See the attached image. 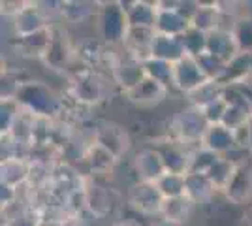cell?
Here are the masks:
<instances>
[{"label":"cell","mask_w":252,"mask_h":226,"mask_svg":"<svg viewBox=\"0 0 252 226\" xmlns=\"http://www.w3.org/2000/svg\"><path fill=\"white\" fill-rule=\"evenodd\" d=\"M15 100L21 104V108L31 111L36 117L53 119L63 111L61 98L47 85H43L42 81H23Z\"/></svg>","instance_id":"cell-1"},{"label":"cell","mask_w":252,"mask_h":226,"mask_svg":"<svg viewBox=\"0 0 252 226\" xmlns=\"http://www.w3.org/2000/svg\"><path fill=\"white\" fill-rule=\"evenodd\" d=\"M207 129H209V123L203 117L201 108L190 106V104L185 109H181L179 113H175V117L171 119L173 140L181 141V143L189 145L192 149L201 143Z\"/></svg>","instance_id":"cell-2"},{"label":"cell","mask_w":252,"mask_h":226,"mask_svg":"<svg viewBox=\"0 0 252 226\" xmlns=\"http://www.w3.org/2000/svg\"><path fill=\"white\" fill-rule=\"evenodd\" d=\"M96 17L98 34L107 45H125L126 34L130 31L128 17L121 2H105Z\"/></svg>","instance_id":"cell-3"},{"label":"cell","mask_w":252,"mask_h":226,"mask_svg":"<svg viewBox=\"0 0 252 226\" xmlns=\"http://www.w3.org/2000/svg\"><path fill=\"white\" fill-rule=\"evenodd\" d=\"M126 204L130 209H134L137 215L160 217L164 204H166V198L160 193L157 183L136 181L126 193Z\"/></svg>","instance_id":"cell-4"},{"label":"cell","mask_w":252,"mask_h":226,"mask_svg":"<svg viewBox=\"0 0 252 226\" xmlns=\"http://www.w3.org/2000/svg\"><path fill=\"white\" fill-rule=\"evenodd\" d=\"M70 89H72V95H74L75 100L79 104H85V106H94L98 102H102L105 95L104 81L91 68L75 72L74 77H72V87Z\"/></svg>","instance_id":"cell-5"},{"label":"cell","mask_w":252,"mask_h":226,"mask_svg":"<svg viewBox=\"0 0 252 226\" xmlns=\"http://www.w3.org/2000/svg\"><path fill=\"white\" fill-rule=\"evenodd\" d=\"M207 81H211L205 75V72L201 70L198 59L194 57H185L175 65V74H173V87L183 95H192L194 91H198L200 87H203Z\"/></svg>","instance_id":"cell-6"},{"label":"cell","mask_w":252,"mask_h":226,"mask_svg":"<svg viewBox=\"0 0 252 226\" xmlns=\"http://www.w3.org/2000/svg\"><path fill=\"white\" fill-rule=\"evenodd\" d=\"M190 29H192L190 19H187L177 10V0H171V2L158 0V15H157V27H155V31L158 34L181 38Z\"/></svg>","instance_id":"cell-7"},{"label":"cell","mask_w":252,"mask_h":226,"mask_svg":"<svg viewBox=\"0 0 252 226\" xmlns=\"http://www.w3.org/2000/svg\"><path fill=\"white\" fill-rule=\"evenodd\" d=\"M224 95L228 98V111L222 125H226L231 130L247 125L249 119L252 117V98L237 85H228Z\"/></svg>","instance_id":"cell-8"},{"label":"cell","mask_w":252,"mask_h":226,"mask_svg":"<svg viewBox=\"0 0 252 226\" xmlns=\"http://www.w3.org/2000/svg\"><path fill=\"white\" fill-rule=\"evenodd\" d=\"M134 170H136L137 181H145V183H158L168 173L162 155L158 153L155 145L137 151L134 157Z\"/></svg>","instance_id":"cell-9"},{"label":"cell","mask_w":252,"mask_h":226,"mask_svg":"<svg viewBox=\"0 0 252 226\" xmlns=\"http://www.w3.org/2000/svg\"><path fill=\"white\" fill-rule=\"evenodd\" d=\"M113 193L100 185L93 177L85 181V211H89L94 219H105L113 211Z\"/></svg>","instance_id":"cell-10"},{"label":"cell","mask_w":252,"mask_h":226,"mask_svg":"<svg viewBox=\"0 0 252 226\" xmlns=\"http://www.w3.org/2000/svg\"><path fill=\"white\" fill-rule=\"evenodd\" d=\"M11 25H13V31H15V36L23 40V38H29L32 34H38L45 31L49 25H47V17L43 15V11L40 10L38 2H25L23 10L11 19Z\"/></svg>","instance_id":"cell-11"},{"label":"cell","mask_w":252,"mask_h":226,"mask_svg":"<svg viewBox=\"0 0 252 226\" xmlns=\"http://www.w3.org/2000/svg\"><path fill=\"white\" fill-rule=\"evenodd\" d=\"M158 153L162 155V161L166 164L169 173H181L187 175L190 170V159H192V147L181 143V141L169 138L160 145H155ZM196 149V147H194Z\"/></svg>","instance_id":"cell-12"},{"label":"cell","mask_w":252,"mask_h":226,"mask_svg":"<svg viewBox=\"0 0 252 226\" xmlns=\"http://www.w3.org/2000/svg\"><path fill=\"white\" fill-rule=\"evenodd\" d=\"M94 143L105 147L109 153H113L117 159H121L130 149V134L125 127L109 121V123H102L96 129Z\"/></svg>","instance_id":"cell-13"},{"label":"cell","mask_w":252,"mask_h":226,"mask_svg":"<svg viewBox=\"0 0 252 226\" xmlns=\"http://www.w3.org/2000/svg\"><path fill=\"white\" fill-rule=\"evenodd\" d=\"M224 198L233 205H247L252 202V164L239 162L233 179L224 191Z\"/></svg>","instance_id":"cell-14"},{"label":"cell","mask_w":252,"mask_h":226,"mask_svg":"<svg viewBox=\"0 0 252 226\" xmlns=\"http://www.w3.org/2000/svg\"><path fill=\"white\" fill-rule=\"evenodd\" d=\"M207 53L222 61L224 65H230L241 55L231 29H217L207 34Z\"/></svg>","instance_id":"cell-15"},{"label":"cell","mask_w":252,"mask_h":226,"mask_svg":"<svg viewBox=\"0 0 252 226\" xmlns=\"http://www.w3.org/2000/svg\"><path fill=\"white\" fill-rule=\"evenodd\" d=\"M111 68H113V79H115V83L125 93H130L132 89H136L147 77L145 70H143V63L132 59V57H128V55L123 57V59H119Z\"/></svg>","instance_id":"cell-16"},{"label":"cell","mask_w":252,"mask_h":226,"mask_svg":"<svg viewBox=\"0 0 252 226\" xmlns=\"http://www.w3.org/2000/svg\"><path fill=\"white\" fill-rule=\"evenodd\" d=\"M200 145L203 149L219 155V157H230L233 151H237L233 130L228 129L222 123L220 125H209V129L205 132Z\"/></svg>","instance_id":"cell-17"},{"label":"cell","mask_w":252,"mask_h":226,"mask_svg":"<svg viewBox=\"0 0 252 226\" xmlns=\"http://www.w3.org/2000/svg\"><path fill=\"white\" fill-rule=\"evenodd\" d=\"M128 17V25L134 29H153L157 27L158 2L147 0H132V2H121Z\"/></svg>","instance_id":"cell-18"},{"label":"cell","mask_w":252,"mask_h":226,"mask_svg":"<svg viewBox=\"0 0 252 226\" xmlns=\"http://www.w3.org/2000/svg\"><path fill=\"white\" fill-rule=\"evenodd\" d=\"M31 179V161L13 157V159H4L0 164V185H8L11 189L21 191L23 187L29 185Z\"/></svg>","instance_id":"cell-19"},{"label":"cell","mask_w":252,"mask_h":226,"mask_svg":"<svg viewBox=\"0 0 252 226\" xmlns=\"http://www.w3.org/2000/svg\"><path fill=\"white\" fill-rule=\"evenodd\" d=\"M6 223L4 226H43L45 223V209L38 205L27 204L19 200L10 209H4Z\"/></svg>","instance_id":"cell-20"},{"label":"cell","mask_w":252,"mask_h":226,"mask_svg":"<svg viewBox=\"0 0 252 226\" xmlns=\"http://www.w3.org/2000/svg\"><path fill=\"white\" fill-rule=\"evenodd\" d=\"M85 164H87V170H89V177H102V175H109V173L115 170L117 159L113 153H109V151L102 147V145H98V143H91L89 145V151H87V155H85Z\"/></svg>","instance_id":"cell-21"},{"label":"cell","mask_w":252,"mask_h":226,"mask_svg":"<svg viewBox=\"0 0 252 226\" xmlns=\"http://www.w3.org/2000/svg\"><path fill=\"white\" fill-rule=\"evenodd\" d=\"M128 100L136 106L141 108H153L160 104L164 98L168 97V87H164L162 83H158L151 77H145L136 89H132L130 93H126Z\"/></svg>","instance_id":"cell-22"},{"label":"cell","mask_w":252,"mask_h":226,"mask_svg":"<svg viewBox=\"0 0 252 226\" xmlns=\"http://www.w3.org/2000/svg\"><path fill=\"white\" fill-rule=\"evenodd\" d=\"M151 57L166 61V63H171V65H177L181 59L187 57V51L183 47L181 38L157 32L155 34V40L151 43Z\"/></svg>","instance_id":"cell-23"},{"label":"cell","mask_w":252,"mask_h":226,"mask_svg":"<svg viewBox=\"0 0 252 226\" xmlns=\"http://www.w3.org/2000/svg\"><path fill=\"white\" fill-rule=\"evenodd\" d=\"M185 183H187L185 196H189L196 205L209 204L211 200L215 198V194L219 193V191L215 189V185L211 183L207 173L189 172L185 175Z\"/></svg>","instance_id":"cell-24"},{"label":"cell","mask_w":252,"mask_h":226,"mask_svg":"<svg viewBox=\"0 0 252 226\" xmlns=\"http://www.w3.org/2000/svg\"><path fill=\"white\" fill-rule=\"evenodd\" d=\"M224 17H222L220 10H219V2H200V8L192 17V29L200 31L203 34H209L217 29H222L224 25Z\"/></svg>","instance_id":"cell-25"},{"label":"cell","mask_w":252,"mask_h":226,"mask_svg":"<svg viewBox=\"0 0 252 226\" xmlns=\"http://www.w3.org/2000/svg\"><path fill=\"white\" fill-rule=\"evenodd\" d=\"M196 204L190 200L189 196H179V198H169L164 204V209H162V219L168 223V225L173 226H181L185 225L192 217V211H194Z\"/></svg>","instance_id":"cell-26"},{"label":"cell","mask_w":252,"mask_h":226,"mask_svg":"<svg viewBox=\"0 0 252 226\" xmlns=\"http://www.w3.org/2000/svg\"><path fill=\"white\" fill-rule=\"evenodd\" d=\"M237 166H239V162L230 159V157H220L211 166V170L207 172V177L211 179V183L215 185V189L219 193L226 191V187L230 185V181L233 179L235 172H237Z\"/></svg>","instance_id":"cell-27"},{"label":"cell","mask_w":252,"mask_h":226,"mask_svg":"<svg viewBox=\"0 0 252 226\" xmlns=\"http://www.w3.org/2000/svg\"><path fill=\"white\" fill-rule=\"evenodd\" d=\"M98 4L91 2H79V0H66L61 6V17L70 25H79L85 23L93 13Z\"/></svg>","instance_id":"cell-28"},{"label":"cell","mask_w":252,"mask_h":226,"mask_svg":"<svg viewBox=\"0 0 252 226\" xmlns=\"http://www.w3.org/2000/svg\"><path fill=\"white\" fill-rule=\"evenodd\" d=\"M143 70L145 75L155 79L158 83H162L164 87H173V74H175V65L160 61V59H153L149 57L147 61H143Z\"/></svg>","instance_id":"cell-29"},{"label":"cell","mask_w":252,"mask_h":226,"mask_svg":"<svg viewBox=\"0 0 252 226\" xmlns=\"http://www.w3.org/2000/svg\"><path fill=\"white\" fill-rule=\"evenodd\" d=\"M226 93V85L222 81H207L203 87H200L198 91H194L192 95H189L190 106H196V108H203L207 106L209 102H213L215 98L222 97Z\"/></svg>","instance_id":"cell-30"},{"label":"cell","mask_w":252,"mask_h":226,"mask_svg":"<svg viewBox=\"0 0 252 226\" xmlns=\"http://www.w3.org/2000/svg\"><path fill=\"white\" fill-rule=\"evenodd\" d=\"M181 42H183V47L189 57H194L198 59L203 53H207V34L200 32L196 29H190L187 32L181 36Z\"/></svg>","instance_id":"cell-31"},{"label":"cell","mask_w":252,"mask_h":226,"mask_svg":"<svg viewBox=\"0 0 252 226\" xmlns=\"http://www.w3.org/2000/svg\"><path fill=\"white\" fill-rule=\"evenodd\" d=\"M157 187L160 189V193L164 194V198H179V196H185L187 191V183H185V175L181 173H166L160 181L157 183Z\"/></svg>","instance_id":"cell-32"},{"label":"cell","mask_w":252,"mask_h":226,"mask_svg":"<svg viewBox=\"0 0 252 226\" xmlns=\"http://www.w3.org/2000/svg\"><path fill=\"white\" fill-rule=\"evenodd\" d=\"M231 32L237 40L239 51L247 55H252V17H239L233 23Z\"/></svg>","instance_id":"cell-33"},{"label":"cell","mask_w":252,"mask_h":226,"mask_svg":"<svg viewBox=\"0 0 252 226\" xmlns=\"http://www.w3.org/2000/svg\"><path fill=\"white\" fill-rule=\"evenodd\" d=\"M0 130H2V136H8L10 134L13 123L17 121L19 113H21V104L15 100V98H8V100H2V108H0Z\"/></svg>","instance_id":"cell-34"},{"label":"cell","mask_w":252,"mask_h":226,"mask_svg":"<svg viewBox=\"0 0 252 226\" xmlns=\"http://www.w3.org/2000/svg\"><path fill=\"white\" fill-rule=\"evenodd\" d=\"M220 157L211 153V151L203 149L201 145H198L196 149H192V159H190V170L189 172H198V173H207L211 170V166L219 161Z\"/></svg>","instance_id":"cell-35"},{"label":"cell","mask_w":252,"mask_h":226,"mask_svg":"<svg viewBox=\"0 0 252 226\" xmlns=\"http://www.w3.org/2000/svg\"><path fill=\"white\" fill-rule=\"evenodd\" d=\"M201 111H203V117L207 119L209 125H220V123H224L226 111H228V98H226V95L215 98L207 106H203Z\"/></svg>","instance_id":"cell-36"},{"label":"cell","mask_w":252,"mask_h":226,"mask_svg":"<svg viewBox=\"0 0 252 226\" xmlns=\"http://www.w3.org/2000/svg\"><path fill=\"white\" fill-rule=\"evenodd\" d=\"M247 127H249V134H251V147H249V153L252 155V117L249 119V123H247Z\"/></svg>","instance_id":"cell-37"},{"label":"cell","mask_w":252,"mask_h":226,"mask_svg":"<svg viewBox=\"0 0 252 226\" xmlns=\"http://www.w3.org/2000/svg\"><path fill=\"white\" fill-rule=\"evenodd\" d=\"M111 226H136V225H132V223H125V221H117V223H113Z\"/></svg>","instance_id":"cell-38"},{"label":"cell","mask_w":252,"mask_h":226,"mask_svg":"<svg viewBox=\"0 0 252 226\" xmlns=\"http://www.w3.org/2000/svg\"><path fill=\"white\" fill-rule=\"evenodd\" d=\"M70 225H72V223H70V221H68V223H66V225H64V226H70Z\"/></svg>","instance_id":"cell-39"}]
</instances>
